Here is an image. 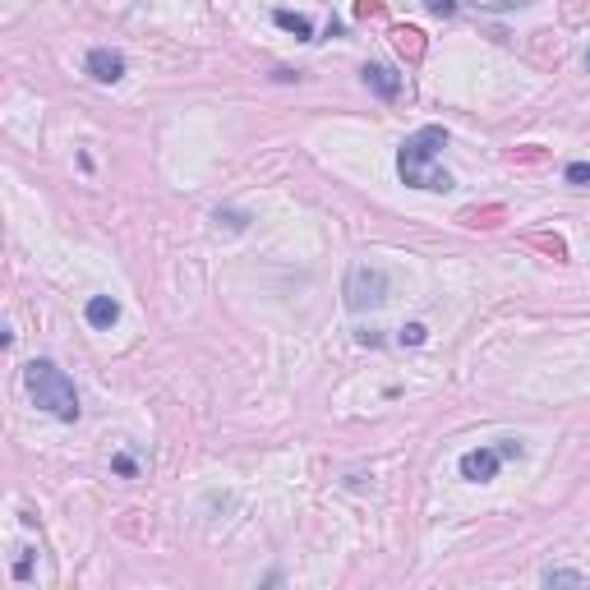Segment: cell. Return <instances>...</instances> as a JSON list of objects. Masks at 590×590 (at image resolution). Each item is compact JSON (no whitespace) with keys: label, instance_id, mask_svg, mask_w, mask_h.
Listing matches in <instances>:
<instances>
[{"label":"cell","instance_id":"cell-10","mask_svg":"<svg viewBox=\"0 0 590 590\" xmlns=\"http://www.w3.org/2000/svg\"><path fill=\"white\" fill-rule=\"evenodd\" d=\"M544 581H549V585H581L585 576H581V572H567V567H549Z\"/></svg>","mask_w":590,"mask_h":590},{"label":"cell","instance_id":"cell-8","mask_svg":"<svg viewBox=\"0 0 590 590\" xmlns=\"http://www.w3.org/2000/svg\"><path fill=\"white\" fill-rule=\"evenodd\" d=\"M272 19H277V28H286V32H295V37H300V42H309V37H313V23H309L304 14H291V10H277V14H272Z\"/></svg>","mask_w":590,"mask_h":590},{"label":"cell","instance_id":"cell-12","mask_svg":"<svg viewBox=\"0 0 590 590\" xmlns=\"http://www.w3.org/2000/svg\"><path fill=\"white\" fill-rule=\"evenodd\" d=\"M424 337H429L424 323H406V328H402V346H424Z\"/></svg>","mask_w":590,"mask_h":590},{"label":"cell","instance_id":"cell-13","mask_svg":"<svg viewBox=\"0 0 590 590\" xmlns=\"http://www.w3.org/2000/svg\"><path fill=\"white\" fill-rule=\"evenodd\" d=\"M567 180H572V185H590V167H585V162H572V167H567Z\"/></svg>","mask_w":590,"mask_h":590},{"label":"cell","instance_id":"cell-2","mask_svg":"<svg viewBox=\"0 0 590 590\" xmlns=\"http://www.w3.org/2000/svg\"><path fill=\"white\" fill-rule=\"evenodd\" d=\"M23 383H28V397L37 411H47L65 424L78 420V392H74V378L56 365V360H28L23 369Z\"/></svg>","mask_w":590,"mask_h":590},{"label":"cell","instance_id":"cell-4","mask_svg":"<svg viewBox=\"0 0 590 590\" xmlns=\"http://www.w3.org/2000/svg\"><path fill=\"white\" fill-rule=\"evenodd\" d=\"M498 466H503V452H498V448H470V452L461 457V476L476 480V485H485V480L498 476Z\"/></svg>","mask_w":590,"mask_h":590},{"label":"cell","instance_id":"cell-16","mask_svg":"<svg viewBox=\"0 0 590 590\" xmlns=\"http://www.w3.org/2000/svg\"><path fill=\"white\" fill-rule=\"evenodd\" d=\"M585 65H590V56H585Z\"/></svg>","mask_w":590,"mask_h":590},{"label":"cell","instance_id":"cell-11","mask_svg":"<svg viewBox=\"0 0 590 590\" xmlns=\"http://www.w3.org/2000/svg\"><path fill=\"white\" fill-rule=\"evenodd\" d=\"M424 10L439 14V19H452L457 14V0H424Z\"/></svg>","mask_w":590,"mask_h":590},{"label":"cell","instance_id":"cell-14","mask_svg":"<svg viewBox=\"0 0 590 590\" xmlns=\"http://www.w3.org/2000/svg\"><path fill=\"white\" fill-rule=\"evenodd\" d=\"M498 452H503V461H507V457H522V443H513V439H503V443H498Z\"/></svg>","mask_w":590,"mask_h":590},{"label":"cell","instance_id":"cell-6","mask_svg":"<svg viewBox=\"0 0 590 590\" xmlns=\"http://www.w3.org/2000/svg\"><path fill=\"white\" fill-rule=\"evenodd\" d=\"M365 84H369L383 102H392V97L402 93V78H397V69H392V65H365Z\"/></svg>","mask_w":590,"mask_h":590},{"label":"cell","instance_id":"cell-1","mask_svg":"<svg viewBox=\"0 0 590 590\" xmlns=\"http://www.w3.org/2000/svg\"><path fill=\"white\" fill-rule=\"evenodd\" d=\"M443 148H448V130H443V125H424V130H415V134L402 143V152H397V171H402V180H406L411 189L448 194L457 180H452L448 171L434 167Z\"/></svg>","mask_w":590,"mask_h":590},{"label":"cell","instance_id":"cell-7","mask_svg":"<svg viewBox=\"0 0 590 590\" xmlns=\"http://www.w3.org/2000/svg\"><path fill=\"white\" fill-rule=\"evenodd\" d=\"M84 313H88V323H93V328H111L115 319H121V304H115L111 295H93Z\"/></svg>","mask_w":590,"mask_h":590},{"label":"cell","instance_id":"cell-3","mask_svg":"<svg viewBox=\"0 0 590 590\" xmlns=\"http://www.w3.org/2000/svg\"><path fill=\"white\" fill-rule=\"evenodd\" d=\"M383 291H387V272H383V268L360 263L356 272H350L346 304H350V309H378V304H383Z\"/></svg>","mask_w":590,"mask_h":590},{"label":"cell","instance_id":"cell-9","mask_svg":"<svg viewBox=\"0 0 590 590\" xmlns=\"http://www.w3.org/2000/svg\"><path fill=\"white\" fill-rule=\"evenodd\" d=\"M392 37H397V51H402V56H420V51H424V42H420L415 28H397Z\"/></svg>","mask_w":590,"mask_h":590},{"label":"cell","instance_id":"cell-15","mask_svg":"<svg viewBox=\"0 0 590 590\" xmlns=\"http://www.w3.org/2000/svg\"><path fill=\"white\" fill-rule=\"evenodd\" d=\"M115 470H121V476H134V457H115Z\"/></svg>","mask_w":590,"mask_h":590},{"label":"cell","instance_id":"cell-5","mask_svg":"<svg viewBox=\"0 0 590 590\" xmlns=\"http://www.w3.org/2000/svg\"><path fill=\"white\" fill-rule=\"evenodd\" d=\"M88 74L97 78V84H121V78H125V56L111 51V47H93L88 51Z\"/></svg>","mask_w":590,"mask_h":590}]
</instances>
